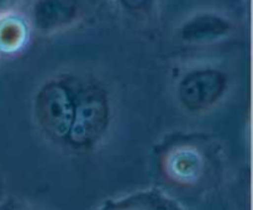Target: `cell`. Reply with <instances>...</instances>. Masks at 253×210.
I'll use <instances>...</instances> for the list:
<instances>
[{"mask_svg":"<svg viewBox=\"0 0 253 210\" xmlns=\"http://www.w3.org/2000/svg\"><path fill=\"white\" fill-rule=\"evenodd\" d=\"M14 4L15 0H0V20L6 17V14H9Z\"/></svg>","mask_w":253,"mask_h":210,"instance_id":"10","label":"cell"},{"mask_svg":"<svg viewBox=\"0 0 253 210\" xmlns=\"http://www.w3.org/2000/svg\"><path fill=\"white\" fill-rule=\"evenodd\" d=\"M24 39L25 30L21 22L7 17L0 20V51H15L21 46Z\"/></svg>","mask_w":253,"mask_h":210,"instance_id":"8","label":"cell"},{"mask_svg":"<svg viewBox=\"0 0 253 210\" xmlns=\"http://www.w3.org/2000/svg\"><path fill=\"white\" fill-rule=\"evenodd\" d=\"M200 157L193 151H182L170 160L169 172L173 178L182 182L193 180L200 172Z\"/></svg>","mask_w":253,"mask_h":210,"instance_id":"7","label":"cell"},{"mask_svg":"<svg viewBox=\"0 0 253 210\" xmlns=\"http://www.w3.org/2000/svg\"><path fill=\"white\" fill-rule=\"evenodd\" d=\"M230 31V22L215 14H200L182 27V39L190 43H207L224 37Z\"/></svg>","mask_w":253,"mask_h":210,"instance_id":"6","label":"cell"},{"mask_svg":"<svg viewBox=\"0 0 253 210\" xmlns=\"http://www.w3.org/2000/svg\"><path fill=\"white\" fill-rule=\"evenodd\" d=\"M77 10V0H39L34 6L32 19L37 29L48 32L73 21Z\"/></svg>","mask_w":253,"mask_h":210,"instance_id":"5","label":"cell"},{"mask_svg":"<svg viewBox=\"0 0 253 210\" xmlns=\"http://www.w3.org/2000/svg\"><path fill=\"white\" fill-rule=\"evenodd\" d=\"M76 100L73 123L69 130V138L77 146H88L99 137L105 127L108 118L105 101L98 90L83 89Z\"/></svg>","mask_w":253,"mask_h":210,"instance_id":"3","label":"cell"},{"mask_svg":"<svg viewBox=\"0 0 253 210\" xmlns=\"http://www.w3.org/2000/svg\"><path fill=\"white\" fill-rule=\"evenodd\" d=\"M121 2L126 9L140 11V10L146 9V6L150 4V0H121Z\"/></svg>","mask_w":253,"mask_h":210,"instance_id":"9","label":"cell"},{"mask_svg":"<svg viewBox=\"0 0 253 210\" xmlns=\"http://www.w3.org/2000/svg\"><path fill=\"white\" fill-rule=\"evenodd\" d=\"M94 210H185L179 202L158 188L136 190L113 198Z\"/></svg>","mask_w":253,"mask_h":210,"instance_id":"4","label":"cell"},{"mask_svg":"<svg viewBox=\"0 0 253 210\" xmlns=\"http://www.w3.org/2000/svg\"><path fill=\"white\" fill-rule=\"evenodd\" d=\"M226 77L216 69H198L180 81L178 94L183 105L198 111L211 108L226 90Z\"/></svg>","mask_w":253,"mask_h":210,"instance_id":"2","label":"cell"},{"mask_svg":"<svg viewBox=\"0 0 253 210\" xmlns=\"http://www.w3.org/2000/svg\"><path fill=\"white\" fill-rule=\"evenodd\" d=\"M71 90L62 82H53L44 86L37 99V111L43 127L52 135H68L73 123L76 101Z\"/></svg>","mask_w":253,"mask_h":210,"instance_id":"1","label":"cell"}]
</instances>
